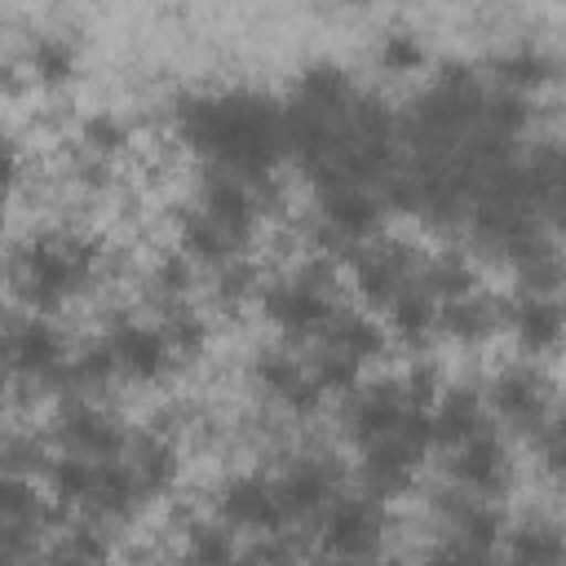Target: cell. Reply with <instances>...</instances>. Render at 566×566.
I'll use <instances>...</instances> for the list:
<instances>
[{
  "label": "cell",
  "instance_id": "cell-22",
  "mask_svg": "<svg viewBox=\"0 0 566 566\" xmlns=\"http://www.w3.org/2000/svg\"><path fill=\"white\" fill-rule=\"evenodd\" d=\"M513 566H566V531L553 522H522L509 535Z\"/></svg>",
  "mask_w": 566,
  "mask_h": 566
},
{
  "label": "cell",
  "instance_id": "cell-9",
  "mask_svg": "<svg viewBox=\"0 0 566 566\" xmlns=\"http://www.w3.org/2000/svg\"><path fill=\"white\" fill-rule=\"evenodd\" d=\"M486 407H491L500 420L517 424V429H535V424L544 420V411L553 407L544 371H539V367H504V371L491 380V389H486Z\"/></svg>",
  "mask_w": 566,
  "mask_h": 566
},
{
  "label": "cell",
  "instance_id": "cell-25",
  "mask_svg": "<svg viewBox=\"0 0 566 566\" xmlns=\"http://www.w3.org/2000/svg\"><path fill=\"white\" fill-rule=\"evenodd\" d=\"M239 557L243 553H239V544H234L226 522H195L186 531L177 566H239Z\"/></svg>",
  "mask_w": 566,
  "mask_h": 566
},
{
  "label": "cell",
  "instance_id": "cell-23",
  "mask_svg": "<svg viewBox=\"0 0 566 566\" xmlns=\"http://www.w3.org/2000/svg\"><path fill=\"white\" fill-rule=\"evenodd\" d=\"M416 283L433 296V301H464V296H478V274H473V265L460 256V252H447V256H433V261H424L420 265V274H416Z\"/></svg>",
  "mask_w": 566,
  "mask_h": 566
},
{
  "label": "cell",
  "instance_id": "cell-36",
  "mask_svg": "<svg viewBox=\"0 0 566 566\" xmlns=\"http://www.w3.org/2000/svg\"><path fill=\"white\" fill-rule=\"evenodd\" d=\"M402 394H407V407H416V411H433L438 398H442L447 389H442V376H438L433 363H416V367L402 376Z\"/></svg>",
  "mask_w": 566,
  "mask_h": 566
},
{
  "label": "cell",
  "instance_id": "cell-1",
  "mask_svg": "<svg viewBox=\"0 0 566 566\" xmlns=\"http://www.w3.org/2000/svg\"><path fill=\"white\" fill-rule=\"evenodd\" d=\"M181 137L203 150L208 159H217L226 172L265 186L270 168L279 164V155L287 150L283 142V111L261 97V93H208V97H190L177 111Z\"/></svg>",
  "mask_w": 566,
  "mask_h": 566
},
{
  "label": "cell",
  "instance_id": "cell-12",
  "mask_svg": "<svg viewBox=\"0 0 566 566\" xmlns=\"http://www.w3.org/2000/svg\"><path fill=\"white\" fill-rule=\"evenodd\" d=\"M407 394H402V380H380V385H367V389H354L349 394V411H345V424L349 433L363 442V447H376L385 438L398 433L402 416H407Z\"/></svg>",
  "mask_w": 566,
  "mask_h": 566
},
{
  "label": "cell",
  "instance_id": "cell-8",
  "mask_svg": "<svg viewBox=\"0 0 566 566\" xmlns=\"http://www.w3.org/2000/svg\"><path fill=\"white\" fill-rule=\"evenodd\" d=\"M199 208L239 243V239H248L252 230H256V217L265 212V203H261V190L252 186V181H243V177H234V172H226V168H217V172H208V181H203V199H199Z\"/></svg>",
  "mask_w": 566,
  "mask_h": 566
},
{
  "label": "cell",
  "instance_id": "cell-29",
  "mask_svg": "<svg viewBox=\"0 0 566 566\" xmlns=\"http://www.w3.org/2000/svg\"><path fill=\"white\" fill-rule=\"evenodd\" d=\"M159 332L168 336V345H172L177 358H195V354H203V345H208V323H203L195 310H186V305H168Z\"/></svg>",
  "mask_w": 566,
  "mask_h": 566
},
{
  "label": "cell",
  "instance_id": "cell-27",
  "mask_svg": "<svg viewBox=\"0 0 566 566\" xmlns=\"http://www.w3.org/2000/svg\"><path fill=\"white\" fill-rule=\"evenodd\" d=\"M495 318H500V310L486 296H464V301H447L442 305V332L464 340V345L486 340L495 332Z\"/></svg>",
  "mask_w": 566,
  "mask_h": 566
},
{
  "label": "cell",
  "instance_id": "cell-19",
  "mask_svg": "<svg viewBox=\"0 0 566 566\" xmlns=\"http://www.w3.org/2000/svg\"><path fill=\"white\" fill-rule=\"evenodd\" d=\"M389 327H394V336H398L402 345L420 349V345L433 336V327H442V305H438L420 283H407V287L398 292V301L389 305Z\"/></svg>",
  "mask_w": 566,
  "mask_h": 566
},
{
  "label": "cell",
  "instance_id": "cell-20",
  "mask_svg": "<svg viewBox=\"0 0 566 566\" xmlns=\"http://www.w3.org/2000/svg\"><path fill=\"white\" fill-rule=\"evenodd\" d=\"M177 239H181V252L190 261H203V265H226L234 261V239L203 212V208H181L177 217Z\"/></svg>",
  "mask_w": 566,
  "mask_h": 566
},
{
  "label": "cell",
  "instance_id": "cell-5",
  "mask_svg": "<svg viewBox=\"0 0 566 566\" xmlns=\"http://www.w3.org/2000/svg\"><path fill=\"white\" fill-rule=\"evenodd\" d=\"M261 305H265V318L274 327H283L287 336H327L332 318H336V301L332 296H318L314 287L296 283V279H279L261 292Z\"/></svg>",
  "mask_w": 566,
  "mask_h": 566
},
{
  "label": "cell",
  "instance_id": "cell-24",
  "mask_svg": "<svg viewBox=\"0 0 566 566\" xmlns=\"http://www.w3.org/2000/svg\"><path fill=\"white\" fill-rule=\"evenodd\" d=\"M44 478H49V495L57 504H88L93 500V486H97V460L88 455H75V451H62L44 464Z\"/></svg>",
  "mask_w": 566,
  "mask_h": 566
},
{
  "label": "cell",
  "instance_id": "cell-28",
  "mask_svg": "<svg viewBox=\"0 0 566 566\" xmlns=\"http://www.w3.org/2000/svg\"><path fill=\"white\" fill-rule=\"evenodd\" d=\"M27 66L40 84H66L75 75V44L66 35H35L27 49Z\"/></svg>",
  "mask_w": 566,
  "mask_h": 566
},
{
  "label": "cell",
  "instance_id": "cell-2",
  "mask_svg": "<svg viewBox=\"0 0 566 566\" xmlns=\"http://www.w3.org/2000/svg\"><path fill=\"white\" fill-rule=\"evenodd\" d=\"M323 548L340 562H367L385 539V513L371 495H336L323 513Z\"/></svg>",
  "mask_w": 566,
  "mask_h": 566
},
{
  "label": "cell",
  "instance_id": "cell-16",
  "mask_svg": "<svg viewBox=\"0 0 566 566\" xmlns=\"http://www.w3.org/2000/svg\"><path fill=\"white\" fill-rule=\"evenodd\" d=\"M486 429V398L469 385H455L433 407V442L438 447H464Z\"/></svg>",
  "mask_w": 566,
  "mask_h": 566
},
{
  "label": "cell",
  "instance_id": "cell-15",
  "mask_svg": "<svg viewBox=\"0 0 566 566\" xmlns=\"http://www.w3.org/2000/svg\"><path fill=\"white\" fill-rule=\"evenodd\" d=\"M416 460L420 451L407 447L402 438H385L376 447H367V460H363V486L371 500H389V495H402L416 478Z\"/></svg>",
  "mask_w": 566,
  "mask_h": 566
},
{
  "label": "cell",
  "instance_id": "cell-37",
  "mask_svg": "<svg viewBox=\"0 0 566 566\" xmlns=\"http://www.w3.org/2000/svg\"><path fill=\"white\" fill-rule=\"evenodd\" d=\"M256 292V265L252 261H226L221 270H217V296L226 301V305H234V301H248Z\"/></svg>",
  "mask_w": 566,
  "mask_h": 566
},
{
  "label": "cell",
  "instance_id": "cell-13",
  "mask_svg": "<svg viewBox=\"0 0 566 566\" xmlns=\"http://www.w3.org/2000/svg\"><path fill=\"white\" fill-rule=\"evenodd\" d=\"M509 451H504V442L491 433V429H482L478 438H469L464 447H455V460H451V473H455V482L469 491V495H500L504 486H509Z\"/></svg>",
  "mask_w": 566,
  "mask_h": 566
},
{
  "label": "cell",
  "instance_id": "cell-4",
  "mask_svg": "<svg viewBox=\"0 0 566 566\" xmlns=\"http://www.w3.org/2000/svg\"><path fill=\"white\" fill-rule=\"evenodd\" d=\"M217 509H221V522L234 526V531H256V535H283L287 526V513H283V500H279V486L256 478V473H243L234 482L221 486L217 495Z\"/></svg>",
  "mask_w": 566,
  "mask_h": 566
},
{
  "label": "cell",
  "instance_id": "cell-10",
  "mask_svg": "<svg viewBox=\"0 0 566 566\" xmlns=\"http://www.w3.org/2000/svg\"><path fill=\"white\" fill-rule=\"evenodd\" d=\"M57 438L66 451L75 455H88V460H119L128 451V438H124V424L93 407V402H71L62 416H57Z\"/></svg>",
  "mask_w": 566,
  "mask_h": 566
},
{
  "label": "cell",
  "instance_id": "cell-3",
  "mask_svg": "<svg viewBox=\"0 0 566 566\" xmlns=\"http://www.w3.org/2000/svg\"><path fill=\"white\" fill-rule=\"evenodd\" d=\"M4 358L27 380H53L66 367L71 354H66L62 332L44 314H31V318H13L9 323V332H4Z\"/></svg>",
  "mask_w": 566,
  "mask_h": 566
},
{
  "label": "cell",
  "instance_id": "cell-35",
  "mask_svg": "<svg viewBox=\"0 0 566 566\" xmlns=\"http://www.w3.org/2000/svg\"><path fill=\"white\" fill-rule=\"evenodd\" d=\"M150 287H155L168 305H177V301L190 292V256H186V252H168V256H159L155 270H150Z\"/></svg>",
  "mask_w": 566,
  "mask_h": 566
},
{
  "label": "cell",
  "instance_id": "cell-7",
  "mask_svg": "<svg viewBox=\"0 0 566 566\" xmlns=\"http://www.w3.org/2000/svg\"><path fill=\"white\" fill-rule=\"evenodd\" d=\"M115 349V363H119V376L128 380H159L168 367H172V345L159 327H146L137 318H115L106 332H102Z\"/></svg>",
  "mask_w": 566,
  "mask_h": 566
},
{
  "label": "cell",
  "instance_id": "cell-21",
  "mask_svg": "<svg viewBox=\"0 0 566 566\" xmlns=\"http://www.w3.org/2000/svg\"><path fill=\"white\" fill-rule=\"evenodd\" d=\"M323 345L336 349V354H345V358H354V363L363 367L367 358H380V349H385V332H380V323L367 318V314L336 310V318H332Z\"/></svg>",
  "mask_w": 566,
  "mask_h": 566
},
{
  "label": "cell",
  "instance_id": "cell-26",
  "mask_svg": "<svg viewBox=\"0 0 566 566\" xmlns=\"http://www.w3.org/2000/svg\"><path fill=\"white\" fill-rule=\"evenodd\" d=\"M128 464H133V473L142 478V486H146V495L150 491H168L172 482H177V447L164 438V433H142L133 447H128Z\"/></svg>",
  "mask_w": 566,
  "mask_h": 566
},
{
  "label": "cell",
  "instance_id": "cell-30",
  "mask_svg": "<svg viewBox=\"0 0 566 566\" xmlns=\"http://www.w3.org/2000/svg\"><path fill=\"white\" fill-rule=\"evenodd\" d=\"M252 376H256V385H261V389H270V394L287 398V394L310 376V367H301V363H296L292 354H283V349H265V354H256Z\"/></svg>",
  "mask_w": 566,
  "mask_h": 566
},
{
  "label": "cell",
  "instance_id": "cell-6",
  "mask_svg": "<svg viewBox=\"0 0 566 566\" xmlns=\"http://www.w3.org/2000/svg\"><path fill=\"white\" fill-rule=\"evenodd\" d=\"M274 486H279V500H283L287 522L314 517V513H327L332 509L336 486H340V469L332 464V455H305V460H292L279 473Z\"/></svg>",
  "mask_w": 566,
  "mask_h": 566
},
{
  "label": "cell",
  "instance_id": "cell-17",
  "mask_svg": "<svg viewBox=\"0 0 566 566\" xmlns=\"http://www.w3.org/2000/svg\"><path fill=\"white\" fill-rule=\"evenodd\" d=\"M491 71L509 93H526V88H539L557 75V57L539 40H517L491 57Z\"/></svg>",
  "mask_w": 566,
  "mask_h": 566
},
{
  "label": "cell",
  "instance_id": "cell-33",
  "mask_svg": "<svg viewBox=\"0 0 566 566\" xmlns=\"http://www.w3.org/2000/svg\"><path fill=\"white\" fill-rule=\"evenodd\" d=\"M358 371L363 367L354 358H345V354H336L327 345H318V354L310 363V376L323 385V394H354L358 389Z\"/></svg>",
  "mask_w": 566,
  "mask_h": 566
},
{
  "label": "cell",
  "instance_id": "cell-32",
  "mask_svg": "<svg viewBox=\"0 0 566 566\" xmlns=\"http://www.w3.org/2000/svg\"><path fill=\"white\" fill-rule=\"evenodd\" d=\"M531 433H535V442H539L544 469H548L557 482H566V402H562V407H548L544 420H539Z\"/></svg>",
  "mask_w": 566,
  "mask_h": 566
},
{
  "label": "cell",
  "instance_id": "cell-18",
  "mask_svg": "<svg viewBox=\"0 0 566 566\" xmlns=\"http://www.w3.org/2000/svg\"><path fill=\"white\" fill-rule=\"evenodd\" d=\"M142 500H146V486L128 460H97V486L88 500L97 517H128Z\"/></svg>",
  "mask_w": 566,
  "mask_h": 566
},
{
  "label": "cell",
  "instance_id": "cell-11",
  "mask_svg": "<svg viewBox=\"0 0 566 566\" xmlns=\"http://www.w3.org/2000/svg\"><path fill=\"white\" fill-rule=\"evenodd\" d=\"M380 226V203L371 199L367 186L358 181H327L323 186V230L336 243L363 248V239H371Z\"/></svg>",
  "mask_w": 566,
  "mask_h": 566
},
{
  "label": "cell",
  "instance_id": "cell-34",
  "mask_svg": "<svg viewBox=\"0 0 566 566\" xmlns=\"http://www.w3.org/2000/svg\"><path fill=\"white\" fill-rule=\"evenodd\" d=\"M380 66L394 71V75H407V71H420L424 66V44L416 31H385L380 40Z\"/></svg>",
  "mask_w": 566,
  "mask_h": 566
},
{
  "label": "cell",
  "instance_id": "cell-14",
  "mask_svg": "<svg viewBox=\"0 0 566 566\" xmlns=\"http://www.w3.org/2000/svg\"><path fill=\"white\" fill-rule=\"evenodd\" d=\"M509 323H513L522 349L544 354V349H557L566 336V305H562V296L522 292V301L509 310Z\"/></svg>",
  "mask_w": 566,
  "mask_h": 566
},
{
  "label": "cell",
  "instance_id": "cell-31",
  "mask_svg": "<svg viewBox=\"0 0 566 566\" xmlns=\"http://www.w3.org/2000/svg\"><path fill=\"white\" fill-rule=\"evenodd\" d=\"M80 142H84V150L93 159H111V155H119L128 146V124L119 115H111V111H97V115L84 119Z\"/></svg>",
  "mask_w": 566,
  "mask_h": 566
}]
</instances>
